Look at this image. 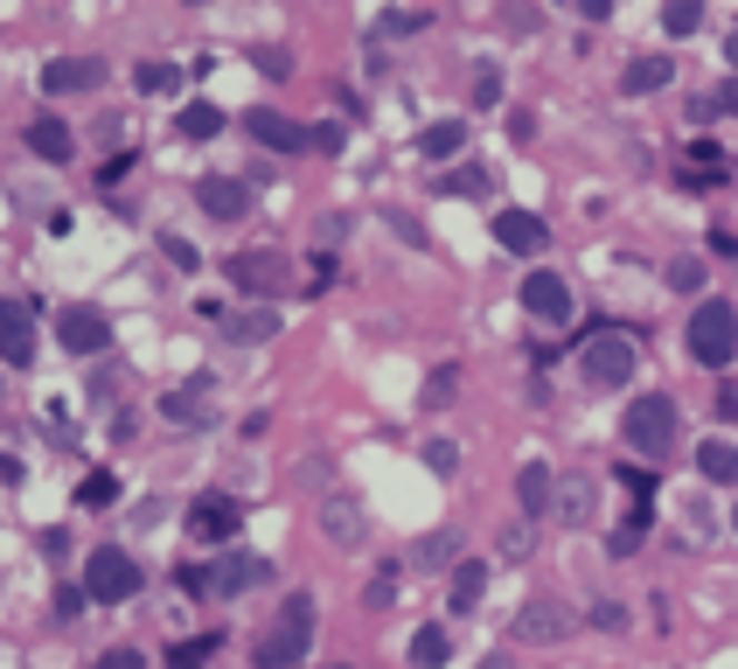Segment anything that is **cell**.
Returning a JSON list of instances; mask_svg holds the SVG:
<instances>
[{"label":"cell","mask_w":738,"mask_h":669,"mask_svg":"<svg viewBox=\"0 0 738 669\" xmlns=\"http://www.w3.org/2000/svg\"><path fill=\"white\" fill-rule=\"evenodd\" d=\"M313 621H321L313 593H293V600L279 607V628L258 641V669H300L307 649H313Z\"/></svg>","instance_id":"obj_1"},{"label":"cell","mask_w":738,"mask_h":669,"mask_svg":"<svg viewBox=\"0 0 738 669\" xmlns=\"http://www.w3.org/2000/svg\"><path fill=\"white\" fill-rule=\"evenodd\" d=\"M690 356L704 370H725L731 356H738V307L731 300H704L697 314H690Z\"/></svg>","instance_id":"obj_2"},{"label":"cell","mask_w":738,"mask_h":669,"mask_svg":"<svg viewBox=\"0 0 738 669\" xmlns=\"http://www.w3.org/2000/svg\"><path fill=\"white\" fill-rule=\"evenodd\" d=\"M627 447L635 453H648V460H662L669 447H676V398H662V391H641L635 405H627Z\"/></svg>","instance_id":"obj_3"},{"label":"cell","mask_w":738,"mask_h":669,"mask_svg":"<svg viewBox=\"0 0 738 669\" xmlns=\"http://www.w3.org/2000/svg\"><path fill=\"white\" fill-rule=\"evenodd\" d=\"M84 593L104 600V607L133 600V593H140V565L126 558V551H112V545H98V551L84 558Z\"/></svg>","instance_id":"obj_4"},{"label":"cell","mask_w":738,"mask_h":669,"mask_svg":"<svg viewBox=\"0 0 738 669\" xmlns=\"http://www.w3.org/2000/svg\"><path fill=\"white\" fill-rule=\"evenodd\" d=\"M627 377H635V342H627L620 328H599L586 342V383L592 391H620Z\"/></svg>","instance_id":"obj_5"},{"label":"cell","mask_w":738,"mask_h":669,"mask_svg":"<svg viewBox=\"0 0 738 669\" xmlns=\"http://www.w3.org/2000/svg\"><path fill=\"white\" fill-rule=\"evenodd\" d=\"M272 579V565L258 558V551H230V558H217L209 572H189V586H202V593H251V586H266Z\"/></svg>","instance_id":"obj_6"},{"label":"cell","mask_w":738,"mask_h":669,"mask_svg":"<svg viewBox=\"0 0 738 669\" xmlns=\"http://www.w3.org/2000/svg\"><path fill=\"white\" fill-rule=\"evenodd\" d=\"M223 279H230L237 293H251V300H272L293 272H286L279 251H237V259H223Z\"/></svg>","instance_id":"obj_7"},{"label":"cell","mask_w":738,"mask_h":669,"mask_svg":"<svg viewBox=\"0 0 738 669\" xmlns=\"http://www.w3.org/2000/svg\"><path fill=\"white\" fill-rule=\"evenodd\" d=\"M571 628H578V621H571L558 600H530V607H522L516 621H509V635H516V641H530V649H550V641H565Z\"/></svg>","instance_id":"obj_8"},{"label":"cell","mask_w":738,"mask_h":669,"mask_svg":"<svg viewBox=\"0 0 738 669\" xmlns=\"http://www.w3.org/2000/svg\"><path fill=\"white\" fill-rule=\"evenodd\" d=\"M245 126H251V140L266 147V153H300V147H313V133H307L293 112H266V106H258V112H245Z\"/></svg>","instance_id":"obj_9"},{"label":"cell","mask_w":738,"mask_h":669,"mask_svg":"<svg viewBox=\"0 0 738 669\" xmlns=\"http://www.w3.org/2000/svg\"><path fill=\"white\" fill-rule=\"evenodd\" d=\"M57 342L70 356H98L104 342H112V314H98V307H70V314L57 321Z\"/></svg>","instance_id":"obj_10"},{"label":"cell","mask_w":738,"mask_h":669,"mask_svg":"<svg viewBox=\"0 0 738 669\" xmlns=\"http://www.w3.org/2000/svg\"><path fill=\"white\" fill-rule=\"evenodd\" d=\"M522 307H530L537 321L565 328V321H571V287H565L558 272H530V279H522Z\"/></svg>","instance_id":"obj_11"},{"label":"cell","mask_w":738,"mask_h":669,"mask_svg":"<svg viewBox=\"0 0 738 669\" xmlns=\"http://www.w3.org/2000/svg\"><path fill=\"white\" fill-rule=\"evenodd\" d=\"M104 84V63L98 57H57L42 70V91L49 98H77V91H98Z\"/></svg>","instance_id":"obj_12"},{"label":"cell","mask_w":738,"mask_h":669,"mask_svg":"<svg viewBox=\"0 0 738 669\" xmlns=\"http://www.w3.org/2000/svg\"><path fill=\"white\" fill-rule=\"evenodd\" d=\"M196 202H202V217L237 223V217L251 210V189H245V182H230V174H202V182H196Z\"/></svg>","instance_id":"obj_13"},{"label":"cell","mask_w":738,"mask_h":669,"mask_svg":"<svg viewBox=\"0 0 738 669\" xmlns=\"http://www.w3.org/2000/svg\"><path fill=\"white\" fill-rule=\"evenodd\" d=\"M495 238H502V251H516V259H537V251L550 244V230L537 210H502L495 217Z\"/></svg>","instance_id":"obj_14"},{"label":"cell","mask_w":738,"mask_h":669,"mask_svg":"<svg viewBox=\"0 0 738 669\" xmlns=\"http://www.w3.org/2000/svg\"><path fill=\"white\" fill-rule=\"evenodd\" d=\"M161 419H168V426H209V419H217L209 377H189L181 391H168V398H161Z\"/></svg>","instance_id":"obj_15"},{"label":"cell","mask_w":738,"mask_h":669,"mask_svg":"<svg viewBox=\"0 0 738 669\" xmlns=\"http://www.w3.org/2000/svg\"><path fill=\"white\" fill-rule=\"evenodd\" d=\"M237 523H245V509H237L230 496H202V502L189 509V530L202 537V545H230Z\"/></svg>","instance_id":"obj_16"},{"label":"cell","mask_w":738,"mask_h":669,"mask_svg":"<svg viewBox=\"0 0 738 669\" xmlns=\"http://www.w3.org/2000/svg\"><path fill=\"white\" fill-rule=\"evenodd\" d=\"M0 356H8L14 370L36 363V321H29V307H21V300L0 307Z\"/></svg>","instance_id":"obj_17"},{"label":"cell","mask_w":738,"mask_h":669,"mask_svg":"<svg viewBox=\"0 0 738 669\" xmlns=\"http://www.w3.org/2000/svg\"><path fill=\"white\" fill-rule=\"evenodd\" d=\"M592 502H599V481L592 475H558V523L578 530V523H592Z\"/></svg>","instance_id":"obj_18"},{"label":"cell","mask_w":738,"mask_h":669,"mask_svg":"<svg viewBox=\"0 0 738 669\" xmlns=\"http://www.w3.org/2000/svg\"><path fill=\"white\" fill-rule=\"evenodd\" d=\"M516 502H522V517H550V509H558V475H550L543 460H530V468L516 475Z\"/></svg>","instance_id":"obj_19"},{"label":"cell","mask_w":738,"mask_h":669,"mask_svg":"<svg viewBox=\"0 0 738 669\" xmlns=\"http://www.w3.org/2000/svg\"><path fill=\"white\" fill-rule=\"evenodd\" d=\"M223 334H230V342H245V349L272 342V334H279V307H245V314H223Z\"/></svg>","instance_id":"obj_20"},{"label":"cell","mask_w":738,"mask_h":669,"mask_svg":"<svg viewBox=\"0 0 738 669\" xmlns=\"http://www.w3.org/2000/svg\"><path fill=\"white\" fill-rule=\"evenodd\" d=\"M321 530L335 537L341 551H356V545H362V509H356L349 496H328V502H321Z\"/></svg>","instance_id":"obj_21"},{"label":"cell","mask_w":738,"mask_h":669,"mask_svg":"<svg viewBox=\"0 0 738 669\" xmlns=\"http://www.w3.org/2000/svg\"><path fill=\"white\" fill-rule=\"evenodd\" d=\"M697 475H704L710 488H731V481H738V447L725 440V432H718V440H704V447H697Z\"/></svg>","instance_id":"obj_22"},{"label":"cell","mask_w":738,"mask_h":669,"mask_svg":"<svg viewBox=\"0 0 738 669\" xmlns=\"http://www.w3.org/2000/svg\"><path fill=\"white\" fill-rule=\"evenodd\" d=\"M29 153H36V161H49V168H63V161H70V126H63V119H36V126H29Z\"/></svg>","instance_id":"obj_23"},{"label":"cell","mask_w":738,"mask_h":669,"mask_svg":"<svg viewBox=\"0 0 738 669\" xmlns=\"http://www.w3.org/2000/svg\"><path fill=\"white\" fill-rule=\"evenodd\" d=\"M662 84H669V57H635V63L620 70V91L627 98H648V91H662Z\"/></svg>","instance_id":"obj_24"},{"label":"cell","mask_w":738,"mask_h":669,"mask_svg":"<svg viewBox=\"0 0 738 669\" xmlns=\"http://www.w3.org/2000/svg\"><path fill=\"white\" fill-rule=\"evenodd\" d=\"M481 593H488V565H481V558H460V565H453V613H473V607H481Z\"/></svg>","instance_id":"obj_25"},{"label":"cell","mask_w":738,"mask_h":669,"mask_svg":"<svg viewBox=\"0 0 738 669\" xmlns=\"http://www.w3.org/2000/svg\"><path fill=\"white\" fill-rule=\"evenodd\" d=\"M446 656H453V635L446 628H418L411 635V662L418 669H446Z\"/></svg>","instance_id":"obj_26"},{"label":"cell","mask_w":738,"mask_h":669,"mask_svg":"<svg viewBox=\"0 0 738 669\" xmlns=\"http://www.w3.org/2000/svg\"><path fill=\"white\" fill-rule=\"evenodd\" d=\"M181 133H189V140H217L223 133V112L209 106V98H189V106H181Z\"/></svg>","instance_id":"obj_27"},{"label":"cell","mask_w":738,"mask_h":669,"mask_svg":"<svg viewBox=\"0 0 738 669\" xmlns=\"http://www.w3.org/2000/svg\"><path fill=\"white\" fill-rule=\"evenodd\" d=\"M119 502V481H112V468H91L84 481H77V509H112Z\"/></svg>","instance_id":"obj_28"},{"label":"cell","mask_w":738,"mask_h":669,"mask_svg":"<svg viewBox=\"0 0 738 669\" xmlns=\"http://www.w3.org/2000/svg\"><path fill=\"white\" fill-rule=\"evenodd\" d=\"M418 147H426L432 161H446V153L467 147V126H460V119H439V126H426V133H418Z\"/></svg>","instance_id":"obj_29"},{"label":"cell","mask_w":738,"mask_h":669,"mask_svg":"<svg viewBox=\"0 0 738 669\" xmlns=\"http://www.w3.org/2000/svg\"><path fill=\"white\" fill-rule=\"evenodd\" d=\"M495 545H502V558H509V565H516V558H530V551H537V517L502 523V537H495Z\"/></svg>","instance_id":"obj_30"},{"label":"cell","mask_w":738,"mask_h":669,"mask_svg":"<svg viewBox=\"0 0 738 669\" xmlns=\"http://www.w3.org/2000/svg\"><path fill=\"white\" fill-rule=\"evenodd\" d=\"M217 649H223V641H217V635H196V641H181V649L168 656V669H202V662H209V656H217Z\"/></svg>","instance_id":"obj_31"},{"label":"cell","mask_w":738,"mask_h":669,"mask_svg":"<svg viewBox=\"0 0 738 669\" xmlns=\"http://www.w3.org/2000/svg\"><path fill=\"white\" fill-rule=\"evenodd\" d=\"M453 391H460V370H432V377H426V391H418V405L439 411V405H453Z\"/></svg>","instance_id":"obj_32"},{"label":"cell","mask_w":738,"mask_h":669,"mask_svg":"<svg viewBox=\"0 0 738 669\" xmlns=\"http://www.w3.org/2000/svg\"><path fill=\"white\" fill-rule=\"evenodd\" d=\"M133 84H140V91H181V63H140Z\"/></svg>","instance_id":"obj_33"},{"label":"cell","mask_w":738,"mask_h":669,"mask_svg":"<svg viewBox=\"0 0 738 669\" xmlns=\"http://www.w3.org/2000/svg\"><path fill=\"white\" fill-rule=\"evenodd\" d=\"M662 29L669 36H697L704 29V8H697V0H676V8H662Z\"/></svg>","instance_id":"obj_34"},{"label":"cell","mask_w":738,"mask_h":669,"mask_svg":"<svg viewBox=\"0 0 738 669\" xmlns=\"http://www.w3.org/2000/svg\"><path fill=\"white\" fill-rule=\"evenodd\" d=\"M669 293H704V259H669Z\"/></svg>","instance_id":"obj_35"},{"label":"cell","mask_w":738,"mask_h":669,"mask_svg":"<svg viewBox=\"0 0 738 669\" xmlns=\"http://www.w3.org/2000/svg\"><path fill=\"white\" fill-rule=\"evenodd\" d=\"M641 530H648V509H635V517L614 530V558H635L641 551Z\"/></svg>","instance_id":"obj_36"},{"label":"cell","mask_w":738,"mask_h":669,"mask_svg":"<svg viewBox=\"0 0 738 669\" xmlns=\"http://www.w3.org/2000/svg\"><path fill=\"white\" fill-rule=\"evenodd\" d=\"M84 586H57V600H49V613H57V621H77V613H84Z\"/></svg>","instance_id":"obj_37"},{"label":"cell","mask_w":738,"mask_h":669,"mask_svg":"<svg viewBox=\"0 0 738 669\" xmlns=\"http://www.w3.org/2000/svg\"><path fill=\"white\" fill-rule=\"evenodd\" d=\"M704 112H738V77H725V84L704 98Z\"/></svg>","instance_id":"obj_38"},{"label":"cell","mask_w":738,"mask_h":669,"mask_svg":"<svg viewBox=\"0 0 738 669\" xmlns=\"http://www.w3.org/2000/svg\"><path fill=\"white\" fill-rule=\"evenodd\" d=\"M426 468H432V475H453V468H460V453L446 447V440H432V447H426Z\"/></svg>","instance_id":"obj_39"},{"label":"cell","mask_w":738,"mask_h":669,"mask_svg":"<svg viewBox=\"0 0 738 669\" xmlns=\"http://www.w3.org/2000/svg\"><path fill=\"white\" fill-rule=\"evenodd\" d=\"M411 29H426V14H383L377 21V36H411Z\"/></svg>","instance_id":"obj_40"},{"label":"cell","mask_w":738,"mask_h":669,"mask_svg":"<svg viewBox=\"0 0 738 669\" xmlns=\"http://www.w3.org/2000/svg\"><path fill=\"white\" fill-rule=\"evenodd\" d=\"M126 168H133V161H126V153H112V161H104V168H98V189H104V196H112V189L126 182Z\"/></svg>","instance_id":"obj_41"},{"label":"cell","mask_w":738,"mask_h":669,"mask_svg":"<svg viewBox=\"0 0 738 669\" xmlns=\"http://www.w3.org/2000/svg\"><path fill=\"white\" fill-rule=\"evenodd\" d=\"M98 669H147V656H140V649H104Z\"/></svg>","instance_id":"obj_42"},{"label":"cell","mask_w":738,"mask_h":669,"mask_svg":"<svg viewBox=\"0 0 738 669\" xmlns=\"http://www.w3.org/2000/svg\"><path fill=\"white\" fill-rule=\"evenodd\" d=\"M258 70H266V77H286V70H293V57H286V49H258V57H251Z\"/></svg>","instance_id":"obj_43"},{"label":"cell","mask_w":738,"mask_h":669,"mask_svg":"<svg viewBox=\"0 0 738 669\" xmlns=\"http://www.w3.org/2000/svg\"><path fill=\"white\" fill-rule=\"evenodd\" d=\"M495 98H502V77L481 70V77H473V106H495Z\"/></svg>","instance_id":"obj_44"},{"label":"cell","mask_w":738,"mask_h":669,"mask_svg":"<svg viewBox=\"0 0 738 669\" xmlns=\"http://www.w3.org/2000/svg\"><path fill=\"white\" fill-rule=\"evenodd\" d=\"M453 551H460V545H453V530H446V537H426V558H432V565H446ZM453 565H460V558H453Z\"/></svg>","instance_id":"obj_45"},{"label":"cell","mask_w":738,"mask_h":669,"mask_svg":"<svg viewBox=\"0 0 738 669\" xmlns=\"http://www.w3.org/2000/svg\"><path fill=\"white\" fill-rule=\"evenodd\" d=\"M620 621H627V613H620V607H614V600H599V607H592V628H606V635H614V628H620Z\"/></svg>","instance_id":"obj_46"},{"label":"cell","mask_w":738,"mask_h":669,"mask_svg":"<svg viewBox=\"0 0 738 669\" xmlns=\"http://www.w3.org/2000/svg\"><path fill=\"white\" fill-rule=\"evenodd\" d=\"M168 259H174L181 272H196V244H189V238H168Z\"/></svg>","instance_id":"obj_47"},{"label":"cell","mask_w":738,"mask_h":669,"mask_svg":"<svg viewBox=\"0 0 738 669\" xmlns=\"http://www.w3.org/2000/svg\"><path fill=\"white\" fill-rule=\"evenodd\" d=\"M341 140H349V133H341V126H335V119L321 126V133H313V147H321V153H341Z\"/></svg>","instance_id":"obj_48"},{"label":"cell","mask_w":738,"mask_h":669,"mask_svg":"<svg viewBox=\"0 0 738 669\" xmlns=\"http://www.w3.org/2000/svg\"><path fill=\"white\" fill-rule=\"evenodd\" d=\"M718 419H725V426L738 419V391H718Z\"/></svg>","instance_id":"obj_49"},{"label":"cell","mask_w":738,"mask_h":669,"mask_svg":"<svg viewBox=\"0 0 738 669\" xmlns=\"http://www.w3.org/2000/svg\"><path fill=\"white\" fill-rule=\"evenodd\" d=\"M725 63H731V77H738V36H725Z\"/></svg>","instance_id":"obj_50"},{"label":"cell","mask_w":738,"mask_h":669,"mask_svg":"<svg viewBox=\"0 0 738 669\" xmlns=\"http://www.w3.org/2000/svg\"><path fill=\"white\" fill-rule=\"evenodd\" d=\"M481 669H509V656H488V662H481Z\"/></svg>","instance_id":"obj_51"},{"label":"cell","mask_w":738,"mask_h":669,"mask_svg":"<svg viewBox=\"0 0 738 669\" xmlns=\"http://www.w3.org/2000/svg\"><path fill=\"white\" fill-rule=\"evenodd\" d=\"M731 523H738V509H731Z\"/></svg>","instance_id":"obj_52"}]
</instances>
